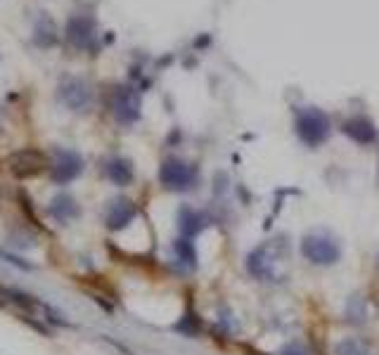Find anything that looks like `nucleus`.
Here are the masks:
<instances>
[{
	"label": "nucleus",
	"mask_w": 379,
	"mask_h": 355,
	"mask_svg": "<svg viewBox=\"0 0 379 355\" xmlns=\"http://www.w3.org/2000/svg\"><path fill=\"white\" fill-rule=\"evenodd\" d=\"M175 253L180 256V261L185 263L187 268H194L197 266V251H194V246H192V241H187V237H182V239H175Z\"/></svg>",
	"instance_id": "obj_14"
},
{
	"label": "nucleus",
	"mask_w": 379,
	"mask_h": 355,
	"mask_svg": "<svg viewBox=\"0 0 379 355\" xmlns=\"http://www.w3.org/2000/svg\"><path fill=\"white\" fill-rule=\"evenodd\" d=\"M83 173V159L81 154L72 152V149H57L55 154V163H53V178L55 182L65 185L76 180Z\"/></svg>",
	"instance_id": "obj_5"
},
{
	"label": "nucleus",
	"mask_w": 379,
	"mask_h": 355,
	"mask_svg": "<svg viewBox=\"0 0 379 355\" xmlns=\"http://www.w3.org/2000/svg\"><path fill=\"white\" fill-rule=\"evenodd\" d=\"M282 355H306V353L301 351L299 346H290V348H285V351H282Z\"/></svg>",
	"instance_id": "obj_17"
},
{
	"label": "nucleus",
	"mask_w": 379,
	"mask_h": 355,
	"mask_svg": "<svg viewBox=\"0 0 379 355\" xmlns=\"http://www.w3.org/2000/svg\"><path fill=\"white\" fill-rule=\"evenodd\" d=\"M133 216H136L133 202H128V199H116V202H111L107 211V227L109 230H123L133 220Z\"/></svg>",
	"instance_id": "obj_10"
},
{
	"label": "nucleus",
	"mask_w": 379,
	"mask_h": 355,
	"mask_svg": "<svg viewBox=\"0 0 379 355\" xmlns=\"http://www.w3.org/2000/svg\"><path fill=\"white\" fill-rule=\"evenodd\" d=\"M60 97L69 109H86L90 102V90L81 78H67L60 88Z\"/></svg>",
	"instance_id": "obj_7"
},
{
	"label": "nucleus",
	"mask_w": 379,
	"mask_h": 355,
	"mask_svg": "<svg viewBox=\"0 0 379 355\" xmlns=\"http://www.w3.org/2000/svg\"><path fill=\"white\" fill-rule=\"evenodd\" d=\"M50 216L65 223V220L79 216V206H76V202L69 195H57L50 204Z\"/></svg>",
	"instance_id": "obj_12"
},
{
	"label": "nucleus",
	"mask_w": 379,
	"mask_h": 355,
	"mask_svg": "<svg viewBox=\"0 0 379 355\" xmlns=\"http://www.w3.org/2000/svg\"><path fill=\"white\" fill-rule=\"evenodd\" d=\"M8 166L12 170V175L17 178H33L38 173H43L48 168V156L43 152H38V149H19L10 156Z\"/></svg>",
	"instance_id": "obj_4"
},
{
	"label": "nucleus",
	"mask_w": 379,
	"mask_h": 355,
	"mask_svg": "<svg viewBox=\"0 0 379 355\" xmlns=\"http://www.w3.org/2000/svg\"><path fill=\"white\" fill-rule=\"evenodd\" d=\"M301 253L315 266H332L339 261V244L334 239H329L327 234H308L301 241Z\"/></svg>",
	"instance_id": "obj_3"
},
{
	"label": "nucleus",
	"mask_w": 379,
	"mask_h": 355,
	"mask_svg": "<svg viewBox=\"0 0 379 355\" xmlns=\"http://www.w3.org/2000/svg\"><path fill=\"white\" fill-rule=\"evenodd\" d=\"M178 227H180L182 237H194V234H199L202 227H204V216L192 209H180Z\"/></svg>",
	"instance_id": "obj_11"
},
{
	"label": "nucleus",
	"mask_w": 379,
	"mask_h": 355,
	"mask_svg": "<svg viewBox=\"0 0 379 355\" xmlns=\"http://www.w3.org/2000/svg\"><path fill=\"white\" fill-rule=\"evenodd\" d=\"M336 353L339 355H365V348L358 344V341H341L336 346Z\"/></svg>",
	"instance_id": "obj_15"
},
{
	"label": "nucleus",
	"mask_w": 379,
	"mask_h": 355,
	"mask_svg": "<svg viewBox=\"0 0 379 355\" xmlns=\"http://www.w3.org/2000/svg\"><path fill=\"white\" fill-rule=\"evenodd\" d=\"M159 180L166 190L187 192L197 185V168L180 159H166L159 168Z\"/></svg>",
	"instance_id": "obj_2"
},
{
	"label": "nucleus",
	"mask_w": 379,
	"mask_h": 355,
	"mask_svg": "<svg viewBox=\"0 0 379 355\" xmlns=\"http://www.w3.org/2000/svg\"><path fill=\"white\" fill-rule=\"evenodd\" d=\"M297 133L304 145L308 147H320L322 142L329 138V119L315 106H306V109L297 111Z\"/></svg>",
	"instance_id": "obj_1"
},
{
	"label": "nucleus",
	"mask_w": 379,
	"mask_h": 355,
	"mask_svg": "<svg viewBox=\"0 0 379 355\" xmlns=\"http://www.w3.org/2000/svg\"><path fill=\"white\" fill-rule=\"evenodd\" d=\"M341 131L346 133L351 140H356L358 145H370V142L377 140V128H375V124H372L370 119H365V116H356V119L344 121Z\"/></svg>",
	"instance_id": "obj_9"
},
{
	"label": "nucleus",
	"mask_w": 379,
	"mask_h": 355,
	"mask_svg": "<svg viewBox=\"0 0 379 355\" xmlns=\"http://www.w3.org/2000/svg\"><path fill=\"white\" fill-rule=\"evenodd\" d=\"M107 175L114 185H128L133 180V166L126 159H111L107 163Z\"/></svg>",
	"instance_id": "obj_13"
},
{
	"label": "nucleus",
	"mask_w": 379,
	"mask_h": 355,
	"mask_svg": "<svg viewBox=\"0 0 379 355\" xmlns=\"http://www.w3.org/2000/svg\"><path fill=\"white\" fill-rule=\"evenodd\" d=\"M111 111L121 124H133L140 116V97L133 88H116L111 97Z\"/></svg>",
	"instance_id": "obj_6"
},
{
	"label": "nucleus",
	"mask_w": 379,
	"mask_h": 355,
	"mask_svg": "<svg viewBox=\"0 0 379 355\" xmlns=\"http://www.w3.org/2000/svg\"><path fill=\"white\" fill-rule=\"evenodd\" d=\"M67 38L76 48H93L95 40V21L88 17H74L67 24Z\"/></svg>",
	"instance_id": "obj_8"
},
{
	"label": "nucleus",
	"mask_w": 379,
	"mask_h": 355,
	"mask_svg": "<svg viewBox=\"0 0 379 355\" xmlns=\"http://www.w3.org/2000/svg\"><path fill=\"white\" fill-rule=\"evenodd\" d=\"M19 199H22V209H24L26 216L31 218V223L36 225V227H40V220H38L36 216H33V211H31V202H29V197H26L24 192H22V197H19ZM40 230H43V227H40Z\"/></svg>",
	"instance_id": "obj_16"
}]
</instances>
